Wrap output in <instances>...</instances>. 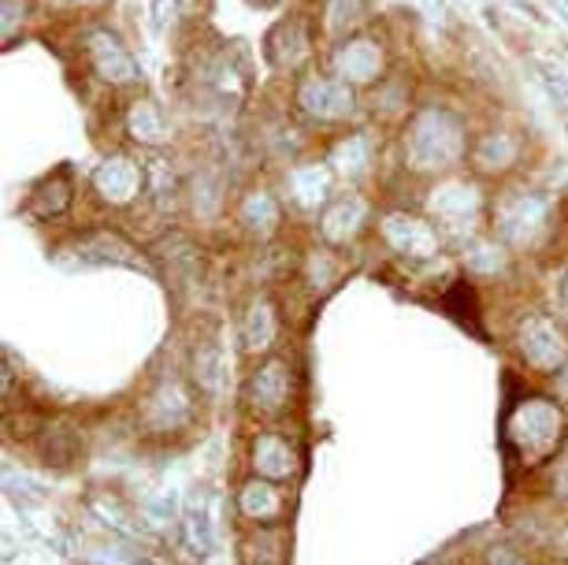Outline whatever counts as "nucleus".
Returning a JSON list of instances; mask_svg holds the SVG:
<instances>
[{"instance_id": "1", "label": "nucleus", "mask_w": 568, "mask_h": 565, "mask_svg": "<svg viewBox=\"0 0 568 565\" xmlns=\"http://www.w3.org/2000/svg\"><path fill=\"white\" fill-rule=\"evenodd\" d=\"M468 157V134L454 112L424 109L405 131V164L413 172H446Z\"/></svg>"}, {"instance_id": "2", "label": "nucleus", "mask_w": 568, "mask_h": 565, "mask_svg": "<svg viewBox=\"0 0 568 565\" xmlns=\"http://www.w3.org/2000/svg\"><path fill=\"white\" fill-rule=\"evenodd\" d=\"M506 440L524 465L550 457L565 440V413L550 398H524L506 421Z\"/></svg>"}, {"instance_id": "3", "label": "nucleus", "mask_w": 568, "mask_h": 565, "mask_svg": "<svg viewBox=\"0 0 568 565\" xmlns=\"http://www.w3.org/2000/svg\"><path fill=\"white\" fill-rule=\"evenodd\" d=\"M495 228L509 246L535 250L546 234H550V205H546V198H539V194L513 190V194H506L498 201Z\"/></svg>"}, {"instance_id": "4", "label": "nucleus", "mask_w": 568, "mask_h": 565, "mask_svg": "<svg viewBox=\"0 0 568 565\" xmlns=\"http://www.w3.org/2000/svg\"><path fill=\"white\" fill-rule=\"evenodd\" d=\"M517 346L535 372H557L568 361V343L550 316L528 313L517 327Z\"/></svg>"}, {"instance_id": "5", "label": "nucleus", "mask_w": 568, "mask_h": 565, "mask_svg": "<svg viewBox=\"0 0 568 565\" xmlns=\"http://www.w3.org/2000/svg\"><path fill=\"white\" fill-rule=\"evenodd\" d=\"M297 104L320 123H338L353 112V87L338 74H308L297 82Z\"/></svg>"}, {"instance_id": "6", "label": "nucleus", "mask_w": 568, "mask_h": 565, "mask_svg": "<svg viewBox=\"0 0 568 565\" xmlns=\"http://www.w3.org/2000/svg\"><path fill=\"white\" fill-rule=\"evenodd\" d=\"M291 398H294V372L278 357L264 361L250 376V383H245V402H250V410L261 413V417L286 413L291 410Z\"/></svg>"}, {"instance_id": "7", "label": "nucleus", "mask_w": 568, "mask_h": 565, "mask_svg": "<svg viewBox=\"0 0 568 565\" xmlns=\"http://www.w3.org/2000/svg\"><path fill=\"white\" fill-rule=\"evenodd\" d=\"M63 253H71V261L85 264V269H90V264H115V269L149 272L142 253H138L131 242L115 231H90V234H82V239H74V246H68Z\"/></svg>"}, {"instance_id": "8", "label": "nucleus", "mask_w": 568, "mask_h": 565, "mask_svg": "<svg viewBox=\"0 0 568 565\" xmlns=\"http://www.w3.org/2000/svg\"><path fill=\"white\" fill-rule=\"evenodd\" d=\"M145 190V168H138L131 157H109L93 172V194L104 205H131V201Z\"/></svg>"}, {"instance_id": "9", "label": "nucleus", "mask_w": 568, "mask_h": 565, "mask_svg": "<svg viewBox=\"0 0 568 565\" xmlns=\"http://www.w3.org/2000/svg\"><path fill=\"white\" fill-rule=\"evenodd\" d=\"M85 57L98 79L112 82V87H131L138 79V63L134 57L120 46V38H112L109 30H93L85 34Z\"/></svg>"}, {"instance_id": "10", "label": "nucleus", "mask_w": 568, "mask_h": 565, "mask_svg": "<svg viewBox=\"0 0 568 565\" xmlns=\"http://www.w3.org/2000/svg\"><path fill=\"white\" fill-rule=\"evenodd\" d=\"M142 417L153 432L168 435V432L186 428L190 417H194V402H190V394L179 380H164V383H156V391L145 398Z\"/></svg>"}, {"instance_id": "11", "label": "nucleus", "mask_w": 568, "mask_h": 565, "mask_svg": "<svg viewBox=\"0 0 568 565\" xmlns=\"http://www.w3.org/2000/svg\"><path fill=\"white\" fill-rule=\"evenodd\" d=\"M383 239H387L402 258H416V261L435 258L438 246H443L432 223L416 220L409 212H390V216H383Z\"/></svg>"}, {"instance_id": "12", "label": "nucleus", "mask_w": 568, "mask_h": 565, "mask_svg": "<svg viewBox=\"0 0 568 565\" xmlns=\"http://www.w3.org/2000/svg\"><path fill=\"white\" fill-rule=\"evenodd\" d=\"M313 57V34H308V19L291 16L283 19L272 34H267V63L275 71H297Z\"/></svg>"}, {"instance_id": "13", "label": "nucleus", "mask_w": 568, "mask_h": 565, "mask_svg": "<svg viewBox=\"0 0 568 565\" xmlns=\"http://www.w3.org/2000/svg\"><path fill=\"white\" fill-rule=\"evenodd\" d=\"M335 74L349 87H368L383 74V49L372 38H346L335 49Z\"/></svg>"}, {"instance_id": "14", "label": "nucleus", "mask_w": 568, "mask_h": 565, "mask_svg": "<svg viewBox=\"0 0 568 565\" xmlns=\"http://www.w3.org/2000/svg\"><path fill=\"white\" fill-rule=\"evenodd\" d=\"M297 462H302V457H297V446L286 440V435H275V432L256 435L253 468L264 480H291L297 473Z\"/></svg>"}, {"instance_id": "15", "label": "nucleus", "mask_w": 568, "mask_h": 565, "mask_svg": "<svg viewBox=\"0 0 568 565\" xmlns=\"http://www.w3.org/2000/svg\"><path fill=\"white\" fill-rule=\"evenodd\" d=\"M468 153H471V164H476L484 175H498V172H509V168L520 160V138L509 131H490L479 138Z\"/></svg>"}, {"instance_id": "16", "label": "nucleus", "mask_w": 568, "mask_h": 565, "mask_svg": "<svg viewBox=\"0 0 568 565\" xmlns=\"http://www.w3.org/2000/svg\"><path fill=\"white\" fill-rule=\"evenodd\" d=\"M432 212H435L438 223H449V228H460V223L476 220V212H479L476 186H468V183H446V186H438L435 198H432Z\"/></svg>"}, {"instance_id": "17", "label": "nucleus", "mask_w": 568, "mask_h": 565, "mask_svg": "<svg viewBox=\"0 0 568 565\" xmlns=\"http://www.w3.org/2000/svg\"><path fill=\"white\" fill-rule=\"evenodd\" d=\"M278 339V313L267 297H253V305L242 316V343L250 354H267Z\"/></svg>"}, {"instance_id": "18", "label": "nucleus", "mask_w": 568, "mask_h": 565, "mask_svg": "<svg viewBox=\"0 0 568 565\" xmlns=\"http://www.w3.org/2000/svg\"><path fill=\"white\" fill-rule=\"evenodd\" d=\"M239 509L250 521H256V525H272V521L283 517L286 509V495L278 492V487L272 484V480H250V484L239 492Z\"/></svg>"}, {"instance_id": "19", "label": "nucleus", "mask_w": 568, "mask_h": 565, "mask_svg": "<svg viewBox=\"0 0 568 565\" xmlns=\"http://www.w3.org/2000/svg\"><path fill=\"white\" fill-rule=\"evenodd\" d=\"M179 528H182V539L190 543V551H194V554H212V547H216V532H212L205 495H201L197 487L186 495V503H182Z\"/></svg>"}, {"instance_id": "20", "label": "nucleus", "mask_w": 568, "mask_h": 565, "mask_svg": "<svg viewBox=\"0 0 568 565\" xmlns=\"http://www.w3.org/2000/svg\"><path fill=\"white\" fill-rule=\"evenodd\" d=\"M85 509H90V514L98 517L101 525L115 528L126 539H138L145 532V521H138L134 509L123 506L112 492H90V495H85Z\"/></svg>"}, {"instance_id": "21", "label": "nucleus", "mask_w": 568, "mask_h": 565, "mask_svg": "<svg viewBox=\"0 0 568 565\" xmlns=\"http://www.w3.org/2000/svg\"><path fill=\"white\" fill-rule=\"evenodd\" d=\"M361 223H364V201L342 198L324 212V220H320V234H324L331 246H346L353 234L361 231Z\"/></svg>"}, {"instance_id": "22", "label": "nucleus", "mask_w": 568, "mask_h": 565, "mask_svg": "<svg viewBox=\"0 0 568 565\" xmlns=\"http://www.w3.org/2000/svg\"><path fill=\"white\" fill-rule=\"evenodd\" d=\"M160 258L168 261L171 275H175L179 286H197L201 280V253L194 250V242L182 239V234H168L160 242Z\"/></svg>"}, {"instance_id": "23", "label": "nucleus", "mask_w": 568, "mask_h": 565, "mask_svg": "<svg viewBox=\"0 0 568 565\" xmlns=\"http://www.w3.org/2000/svg\"><path fill=\"white\" fill-rule=\"evenodd\" d=\"M68 205H71V175L57 172V175H49L45 183L34 190V194H30L27 212L34 220H52V216H60Z\"/></svg>"}, {"instance_id": "24", "label": "nucleus", "mask_w": 568, "mask_h": 565, "mask_svg": "<svg viewBox=\"0 0 568 565\" xmlns=\"http://www.w3.org/2000/svg\"><path fill=\"white\" fill-rule=\"evenodd\" d=\"M126 131H131L142 145H160L171 138L168 120L156 101H134V109L126 112Z\"/></svg>"}, {"instance_id": "25", "label": "nucleus", "mask_w": 568, "mask_h": 565, "mask_svg": "<svg viewBox=\"0 0 568 565\" xmlns=\"http://www.w3.org/2000/svg\"><path fill=\"white\" fill-rule=\"evenodd\" d=\"M242 565H286V532L261 528L242 539Z\"/></svg>"}, {"instance_id": "26", "label": "nucleus", "mask_w": 568, "mask_h": 565, "mask_svg": "<svg viewBox=\"0 0 568 565\" xmlns=\"http://www.w3.org/2000/svg\"><path fill=\"white\" fill-rule=\"evenodd\" d=\"M38 457L45 465L68 468L74 457H79V435H74L68 424H49L38 435Z\"/></svg>"}, {"instance_id": "27", "label": "nucleus", "mask_w": 568, "mask_h": 565, "mask_svg": "<svg viewBox=\"0 0 568 565\" xmlns=\"http://www.w3.org/2000/svg\"><path fill=\"white\" fill-rule=\"evenodd\" d=\"M239 216L250 231L267 234V231H275V223H278V201L267 194V190H256V194H250L242 201Z\"/></svg>"}, {"instance_id": "28", "label": "nucleus", "mask_w": 568, "mask_h": 565, "mask_svg": "<svg viewBox=\"0 0 568 565\" xmlns=\"http://www.w3.org/2000/svg\"><path fill=\"white\" fill-rule=\"evenodd\" d=\"M194 380L201 394H209V398H216L220 387H223V357L220 350L212 343H201L197 354H194Z\"/></svg>"}, {"instance_id": "29", "label": "nucleus", "mask_w": 568, "mask_h": 565, "mask_svg": "<svg viewBox=\"0 0 568 565\" xmlns=\"http://www.w3.org/2000/svg\"><path fill=\"white\" fill-rule=\"evenodd\" d=\"M145 190L153 194L156 209H171V205H175V172H171L168 160L153 157L145 164Z\"/></svg>"}, {"instance_id": "30", "label": "nucleus", "mask_w": 568, "mask_h": 565, "mask_svg": "<svg viewBox=\"0 0 568 565\" xmlns=\"http://www.w3.org/2000/svg\"><path fill=\"white\" fill-rule=\"evenodd\" d=\"M294 183V194L302 205H320V201L327 198V172L324 168H297L291 175Z\"/></svg>"}, {"instance_id": "31", "label": "nucleus", "mask_w": 568, "mask_h": 565, "mask_svg": "<svg viewBox=\"0 0 568 565\" xmlns=\"http://www.w3.org/2000/svg\"><path fill=\"white\" fill-rule=\"evenodd\" d=\"M4 487H8V495H12L16 503H23V506L45 503V492H41V484H34L30 476H16V468H4Z\"/></svg>"}, {"instance_id": "32", "label": "nucleus", "mask_w": 568, "mask_h": 565, "mask_svg": "<svg viewBox=\"0 0 568 565\" xmlns=\"http://www.w3.org/2000/svg\"><path fill=\"white\" fill-rule=\"evenodd\" d=\"M539 79H542L546 93H550V101L565 112V120H568V74L554 71V68H546V63H542V68H539Z\"/></svg>"}, {"instance_id": "33", "label": "nucleus", "mask_w": 568, "mask_h": 565, "mask_svg": "<svg viewBox=\"0 0 568 565\" xmlns=\"http://www.w3.org/2000/svg\"><path fill=\"white\" fill-rule=\"evenodd\" d=\"M19 23H27V0H4V46H12Z\"/></svg>"}, {"instance_id": "34", "label": "nucleus", "mask_w": 568, "mask_h": 565, "mask_svg": "<svg viewBox=\"0 0 568 565\" xmlns=\"http://www.w3.org/2000/svg\"><path fill=\"white\" fill-rule=\"evenodd\" d=\"M487 565H531L528 554H520L517 547H490Z\"/></svg>"}, {"instance_id": "35", "label": "nucleus", "mask_w": 568, "mask_h": 565, "mask_svg": "<svg viewBox=\"0 0 568 565\" xmlns=\"http://www.w3.org/2000/svg\"><path fill=\"white\" fill-rule=\"evenodd\" d=\"M554 495L561 498V503H568V454L557 462V473H554Z\"/></svg>"}, {"instance_id": "36", "label": "nucleus", "mask_w": 568, "mask_h": 565, "mask_svg": "<svg viewBox=\"0 0 568 565\" xmlns=\"http://www.w3.org/2000/svg\"><path fill=\"white\" fill-rule=\"evenodd\" d=\"M168 8H179V4L175 0H153V27L156 30H168V23L175 19V16H168Z\"/></svg>"}, {"instance_id": "37", "label": "nucleus", "mask_w": 568, "mask_h": 565, "mask_svg": "<svg viewBox=\"0 0 568 565\" xmlns=\"http://www.w3.org/2000/svg\"><path fill=\"white\" fill-rule=\"evenodd\" d=\"M557 309H561V316L568 320V269L561 272V283H557Z\"/></svg>"}, {"instance_id": "38", "label": "nucleus", "mask_w": 568, "mask_h": 565, "mask_svg": "<svg viewBox=\"0 0 568 565\" xmlns=\"http://www.w3.org/2000/svg\"><path fill=\"white\" fill-rule=\"evenodd\" d=\"M416 4L427 8L432 16H446V4H443V0H416Z\"/></svg>"}, {"instance_id": "39", "label": "nucleus", "mask_w": 568, "mask_h": 565, "mask_svg": "<svg viewBox=\"0 0 568 565\" xmlns=\"http://www.w3.org/2000/svg\"><path fill=\"white\" fill-rule=\"evenodd\" d=\"M71 8H85V12H93V8H104L109 0H68Z\"/></svg>"}, {"instance_id": "40", "label": "nucleus", "mask_w": 568, "mask_h": 565, "mask_svg": "<svg viewBox=\"0 0 568 565\" xmlns=\"http://www.w3.org/2000/svg\"><path fill=\"white\" fill-rule=\"evenodd\" d=\"M554 547L561 551L565 558H568V525H565V528H561V532H557V536H554Z\"/></svg>"}, {"instance_id": "41", "label": "nucleus", "mask_w": 568, "mask_h": 565, "mask_svg": "<svg viewBox=\"0 0 568 565\" xmlns=\"http://www.w3.org/2000/svg\"><path fill=\"white\" fill-rule=\"evenodd\" d=\"M557 8H561V12H565V19H568V0H557Z\"/></svg>"}, {"instance_id": "42", "label": "nucleus", "mask_w": 568, "mask_h": 565, "mask_svg": "<svg viewBox=\"0 0 568 565\" xmlns=\"http://www.w3.org/2000/svg\"><path fill=\"white\" fill-rule=\"evenodd\" d=\"M264 4H272V0H264Z\"/></svg>"}]
</instances>
